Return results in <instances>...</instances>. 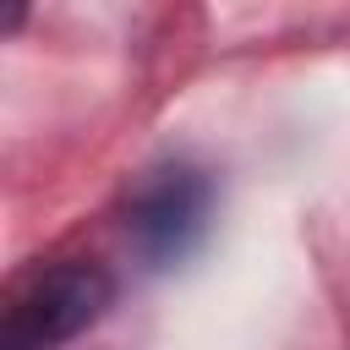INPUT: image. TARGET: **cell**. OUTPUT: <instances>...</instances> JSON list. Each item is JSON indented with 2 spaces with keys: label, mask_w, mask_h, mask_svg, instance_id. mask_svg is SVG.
<instances>
[{
  "label": "cell",
  "mask_w": 350,
  "mask_h": 350,
  "mask_svg": "<svg viewBox=\"0 0 350 350\" xmlns=\"http://www.w3.org/2000/svg\"><path fill=\"white\" fill-rule=\"evenodd\" d=\"M208 219H213L208 170L175 159V164H159L137 180L131 208H126V235L148 268H175L202 246Z\"/></svg>",
  "instance_id": "obj_2"
},
{
  "label": "cell",
  "mask_w": 350,
  "mask_h": 350,
  "mask_svg": "<svg viewBox=\"0 0 350 350\" xmlns=\"http://www.w3.org/2000/svg\"><path fill=\"white\" fill-rule=\"evenodd\" d=\"M109 306H115V279L98 262L82 257L55 262L11 295L0 323V350H60L88 328H98Z\"/></svg>",
  "instance_id": "obj_1"
}]
</instances>
